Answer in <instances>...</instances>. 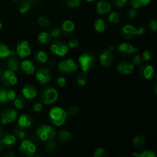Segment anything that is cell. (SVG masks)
I'll list each match as a JSON object with an SVG mask.
<instances>
[{
	"label": "cell",
	"instance_id": "cell-1",
	"mask_svg": "<svg viewBox=\"0 0 157 157\" xmlns=\"http://www.w3.org/2000/svg\"><path fill=\"white\" fill-rule=\"evenodd\" d=\"M97 63L96 57L92 52H83L78 58V64L81 71L87 74L89 71L92 70L95 67Z\"/></svg>",
	"mask_w": 157,
	"mask_h": 157
},
{
	"label": "cell",
	"instance_id": "cell-2",
	"mask_svg": "<svg viewBox=\"0 0 157 157\" xmlns=\"http://www.w3.org/2000/svg\"><path fill=\"white\" fill-rule=\"evenodd\" d=\"M49 118L54 125L61 127L66 122L67 118V111L60 107H54L49 111Z\"/></svg>",
	"mask_w": 157,
	"mask_h": 157
},
{
	"label": "cell",
	"instance_id": "cell-3",
	"mask_svg": "<svg viewBox=\"0 0 157 157\" xmlns=\"http://www.w3.org/2000/svg\"><path fill=\"white\" fill-rule=\"evenodd\" d=\"M36 135L43 142H52L56 137V130L49 125H41L36 130Z\"/></svg>",
	"mask_w": 157,
	"mask_h": 157
},
{
	"label": "cell",
	"instance_id": "cell-4",
	"mask_svg": "<svg viewBox=\"0 0 157 157\" xmlns=\"http://www.w3.org/2000/svg\"><path fill=\"white\" fill-rule=\"evenodd\" d=\"M58 98V92L52 87H44L40 92V99L43 104L51 105L57 101Z\"/></svg>",
	"mask_w": 157,
	"mask_h": 157
},
{
	"label": "cell",
	"instance_id": "cell-5",
	"mask_svg": "<svg viewBox=\"0 0 157 157\" xmlns=\"http://www.w3.org/2000/svg\"><path fill=\"white\" fill-rule=\"evenodd\" d=\"M121 36L127 39H132L137 35H144L146 33V29L144 27H140L136 29L135 26L130 24H125L121 28Z\"/></svg>",
	"mask_w": 157,
	"mask_h": 157
},
{
	"label": "cell",
	"instance_id": "cell-6",
	"mask_svg": "<svg viewBox=\"0 0 157 157\" xmlns=\"http://www.w3.org/2000/svg\"><path fill=\"white\" fill-rule=\"evenodd\" d=\"M51 52L58 57H64L69 51L67 43L61 40H55L51 44Z\"/></svg>",
	"mask_w": 157,
	"mask_h": 157
},
{
	"label": "cell",
	"instance_id": "cell-7",
	"mask_svg": "<svg viewBox=\"0 0 157 157\" xmlns=\"http://www.w3.org/2000/svg\"><path fill=\"white\" fill-rule=\"evenodd\" d=\"M37 150L36 146L29 140H22L19 146V151L24 156L32 157L35 154Z\"/></svg>",
	"mask_w": 157,
	"mask_h": 157
},
{
	"label": "cell",
	"instance_id": "cell-8",
	"mask_svg": "<svg viewBox=\"0 0 157 157\" xmlns=\"http://www.w3.org/2000/svg\"><path fill=\"white\" fill-rule=\"evenodd\" d=\"M18 117V112L12 107H6L0 112V120L3 125L10 124L15 121Z\"/></svg>",
	"mask_w": 157,
	"mask_h": 157
},
{
	"label": "cell",
	"instance_id": "cell-9",
	"mask_svg": "<svg viewBox=\"0 0 157 157\" xmlns=\"http://www.w3.org/2000/svg\"><path fill=\"white\" fill-rule=\"evenodd\" d=\"M78 64L75 63L74 60L64 59L60 61L58 64V68L59 71L63 74H71L78 70Z\"/></svg>",
	"mask_w": 157,
	"mask_h": 157
},
{
	"label": "cell",
	"instance_id": "cell-10",
	"mask_svg": "<svg viewBox=\"0 0 157 157\" xmlns=\"http://www.w3.org/2000/svg\"><path fill=\"white\" fill-rule=\"evenodd\" d=\"M114 50V47L111 46L110 48L107 49L100 55L99 61L101 65L104 67H110L114 61L113 52Z\"/></svg>",
	"mask_w": 157,
	"mask_h": 157
},
{
	"label": "cell",
	"instance_id": "cell-11",
	"mask_svg": "<svg viewBox=\"0 0 157 157\" xmlns=\"http://www.w3.org/2000/svg\"><path fill=\"white\" fill-rule=\"evenodd\" d=\"M35 78L39 84L44 85L47 83L50 82L52 80V72L49 67H41L38 68L35 73Z\"/></svg>",
	"mask_w": 157,
	"mask_h": 157
},
{
	"label": "cell",
	"instance_id": "cell-12",
	"mask_svg": "<svg viewBox=\"0 0 157 157\" xmlns=\"http://www.w3.org/2000/svg\"><path fill=\"white\" fill-rule=\"evenodd\" d=\"M117 51L118 53L124 57H128L133 54L136 53L140 51L139 48L135 47L132 44L127 42H122L119 44L117 48Z\"/></svg>",
	"mask_w": 157,
	"mask_h": 157
},
{
	"label": "cell",
	"instance_id": "cell-13",
	"mask_svg": "<svg viewBox=\"0 0 157 157\" xmlns=\"http://www.w3.org/2000/svg\"><path fill=\"white\" fill-rule=\"evenodd\" d=\"M17 55L21 58H25L32 53V48L27 41H21L16 46Z\"/></svg>",
	"mask_w": 157,
	"mask_h": 157
},
{
	"label": "cell",
	"instance_id": "cell-14",
	"mask_svg": "<svg viewBox=\"0 0 157 157\" xmlns=\"http://www.w3.org/2000/svg\"><path fill=\"white\" fill-rule=\"evenodd\" d=\"M2 81L6 84V86H13L15 85L18 82V78H17L15 73L12 71L9 70L4 71L2 75Z\"/></svg>",
	"mask_w": 157,
	"mask_h": 157
},
{
	"label": "cell",
	"instance_id": "cell-15",
	"mask_svg": "<svg viewBox=\"0 0 157 157\" xmlns=\"http://www.w3.org/2000/svg\"><path fill=\"white\" fill-rule=\"evenodd\" d=\"M155 74V69L150 64H144L140 67L139 75L141 78L144 80H150L153 78Z\"/></svg>",
	"mask_w": 157,
	"mask_h": 157
},
{
	"label": "cell",
	"instance_id": "cell-16",
	"mask_svg": "<svg viewBox=\"0 0 157 157\" xmlns=\"http://www.w3.org/2000/svg\"><path fill=\"white\" fill-rule=\"evenodd\" d=\"M38 6V0H22L18 6V11L21 14H25L32 8Z\"/></svg>",
	"mask_w": 157,
	"mask_h": 157
},
{
	"label": "cell",
	"instance_id": "cell-17",
	"mask_svg": "<svg viewBox=\"0 0 157 157\" xmlns=\"http://www.w3.org/2000/svg\"><path fill=\"white\" fill-rule=\"evenodd\" d=\"M134 64L129 61H121L117 65V70L122 75H130L134 70Z\"/></svg>",
	"mask_w": 157,
	"mask_h": 157
},
{
	"label": "cell",
	"instance_id": "cell-18",
	"mask_svg": "<svg viewBox=\"0 0 157 157\" xmlns=\"http://www.w3.org/2000/svg\"><path fill=\"white\" fill-rule=\"evenodd\" d=\"M21 94H22V96L24 98L32 100L36 98L37 94H38V90L35 86L28 84L21 89Z\"/></svg>",
	"mask_w": 157,
	"mask_h": 157
},
{
	"label": "cell",
	"instance_id": "cell-19",
	"mask_svg": "<svg viewBox=\"0 0 157 157\" xmlns=\"http://www.w3.org/2000/svg\"><path fill=\"white\" fill-rule=\"evenodd\" d=\"M20 68L22 71L23 73L27 75H32L35 71V67L34 65L33 61L28 59H25L21 61V64H20Z\"/></svg>",
	"mask_w": 157,
	"mask_h": 157
},
{
	"label": "cell",
	"instance_id": "cell-20",
	"mask_svg": "<svg viewBox=\"0 0 157 157\" xmlns=\"http://www.w3.org/2000/svg\"><path fill=\"white\" fill-rule=\"evenodd\" d=\"M33 124V118L29 114H22L18 117L17 125L20 128L25 129L30 127Z\"/></svg>",
	"mask_w": 157,
	"mask_h": 157
},
{
	"label": "cell",
	"instance_id": "cell-21",
	"mask_svg": "<svg viewBox=\"0 0 157 157\" xmlns=\"http://www.w3.org/2000/svg\"><path fill=\"white\" fill-rule=\"evenodd\" d=\"M75 23L71 20H65L61 26V32L65 36H70L75 31Z\"/></svg>",
	"mask_w": 157,
	"mask_h": 157
},
{
	"label": "cell",
	"instance_id": "cell-22",
	"mask_svg": "<svg viewBox=\"0 0 157 157\" xmlns=\"http://www.w3.org/2000/svg\"><path fill=\"white\" fill-rule=\"evenodd\" d=\"M111 4L107 1H99L96 5V11L99 15L108 14L111 11Z\"/></svg>",
	"mask_w": 157,
	"mask_h": 157
},
{
	"label": "cell",
	"instance_id": "cell-23",
	"mask_svg": "<svg viewBox=\"0 0 157 157\" xmlns=\"http://www.w3.org/2000/svg\"><path fill=\"white\" fill-rule=\"evenodd\" d=\"M7 67L9 70L12 71L14 72L18 71L20 68V64L18 58H16L15 55L9 57V59L7 61Z\"/></svg>",
	"mask_w": 157,
	"mask_h": 157
},
{
	"label": "cell",
	"instance_id": "cell-24",
	"mask_svg": "<svg viewBox=\"0 0 157 157\" xmlns=\"http://www.w3.org/2000/svg\"><path fill=\"white\" fill-rule=\"evenodd\" d=\"M12 55H15V52L10 50L6 44L0 43V59H5Z\"/></svg>",
	"mask_w": 157,
	"mask_h": 157
},
{
	"label": "cell",
	"instance_id": "cell-25",
	"mask_svg": "<svg viewBox=\"0 0 157 157\" xmlns=\"http://www.w3.org/2000/svg\"><path fill=\"white\" fill-rule=\"evenodd\" d=\"M35 60L38 64H44L48 61V55L44 51L39 50L35 53Z\"/></svg>",
	"mask_w": 157,
	"mask_h": 157
},
{
	"label": "cell",
	"instance_id": "cell-26",
	"mask_svg": "<svg viewBox=\"0 0 157 157\" xmlns=\"http://www.w3.org/2000/svg\"><path fill=\"white\" fill-rule=\"evenodd\" d=\"M52 37L50 33L47 32H41L38 35V40L43 44H48L52 41Z\"/></svg>",
	"mask_w": 157,
	"mask_h": 157
},
{
	"label": "cell",
	"instance_id": "cell-27",
	"mask_svg": "<svg viewBox=\"0 0 157 157\" xmlns=\"http://www.w3.org/2000/svg\"><path fill=\"white\" fill-rule=\"evenodd\" d=\"M2 140L4 146L11 147V146H13L16 143V136L15 135H11L6 133V135H4L2 136Z\"/></svg>",
	"mask_w": 157,
	"mask_h": 157
},
{
	"label": "cell",
	"instance_id": "cell-28",
	"mask_svg": "<svg viewBox=\"0 0 157 157\" xmlns=\"http://www.w3.org/2000/svg\"><path fill=\"white\" fill-rule=\"evenodd\" d=\"M129 2H130L132 7L137 9H141V8L144 7V6L150 4L151 0H129Z\"/></svg>",
	"mask_w": 157,
	"mask_h": 157
},
{
	"label": "cell",
	"instance_id": "cell-29",
	"mask_svg": "<svg viewBox=\"0 0 157 157\" xmlns=\"http://www.w3.org/2000/svg\"><path fill=\"white\" fill-rule=\"evenodd\" d=\"M146 143V138L142 135H137L133 140V144L135 148L141 149L144 147Z\"/></svg>",
	"mask_w": 157,
	"mask_h": 157
},
{
	"label": "cell",
	"instance_id": "cell-30",
	"mask_svg": "<svg viewBox=\"0 0 157 157\" xmlns=\"http://www.w3.org/2000/svg\"><path fill=\"white\" fill-rule=\"evenodd\" d=\"M106 27V22L104 19L102 18H98L94 22V29L96 32L98 33H102L105 31Z\"/></svg>",
	"mask_w": 157,
	"mask_h": 157
},
{
	"label": "cell",
	"instance_id": "cell-31",
	"mask_svg": "<svg viewBox=\"0 0 157 157\" xmlns=\"http://www.w3.org/2000/svg\"><path fill=\"white\" fill-rule=\"evenodd\" d=\"M58 139L61 141V142H68L71 140L72 135L71 133V132H69L68 130H61V131L58 133Z\"/></svg>",
	"mask_w": 157,
	"mask_h": 157
},
{
	"label": "cell",
	"instance_id": "cell-32",
	"mask_svg": "<svg viewBox=\"0 0 157 157\" xmlns=\"http://www.w3.org/2000/svg\"><path fill=\"white\" fill-rule=\"evenodd\" d=\"M108 15V21L109 22L112 23V24H118L121 21V14L117 12H109Z\"/></svg>",
	"mask_w": 157,
	"mask_h": 157
},
{
	"label": "cell",
	"instance_id": "cell-33",
	"mask_svg": "<svg viewBox=\"0 0 157 157\" xmlns=\"http://www.w3.org/2000/svg\"><path fill=\"white\" fill-rule=\"evenodd\" d=\"M25 105V101L23 96H18L14 99V106L17 110H21Z\"/></svg>",
	"mask_w": 157,
	"mask_h": 157
},
{
	"label": "cell",
	"instance_id": "cell-34",
	"mask_svg": "<svg viewBox=\"0 0 157 157\" xmlns=\"http://www.w3.org/2000/svg\"><path fill=\"white\" fill-rule=\"evenodd\" d=\"M14 135H15L18 140H21L25 139L28 136L27 132H26L23 128H20V127L14 129Z\"/></svg>",
	"mask_w": 157,
	"mask_h": 157
},
{
	"label": "cell",
	"instance_id": "cell-35",
	"mask_svg": "<svg viewBox=\"0 0 157 157\" xmlns=\"http://www.w3.org/2000/svg\"><path fill=\"white\" fill-rule=\"evenodd\" d=\"M38 25L40 27L43 28V29H45V28L49 27V25H51V21L47 17L40 16L38 18Z\"/></svg>",
	"mask_w": 157,
	"mask_h": 157
},
{
	"label": "cell",
	"instance_id": "cell-36",
	"mask_svg": "<svg viewBox=\"0 0 157 157\" xmlns=\"http://www.w3.org/2000/svg\"><path fill=\"white\" fill-rule=\"evenodd\" d=\"M133 156L135 157H155L156 153L151 150H144L141 153H133Z\"/></svg>",
	"mask_w": 157,
	"mask_h": 157
},
{
	"label": "cell",
	"instance_id": "cell-37",
	"mask_svg": "<svg viewBox=\"0 0 157 157\" xmlns=\"http://www.w3.org/2000/svg\"><path fill=\"white\" fill-rule=\"evenodd\" d=\"M9 99L7 97V90L4 87H0V103L1 104H7Z\"/></svg>",
	"mask_w": 157,
	"mask_h": 157
},
{
	"label": "cell",
	"instance_id": "cell-38",
	"mask_svg": "<svg viewBox=\"0 0 157 157\" xmlns=\"http://www.w3.org/2000/svg\"><path fill=\"white\" fill-rule=\"evenodd\" d=\"M77 84L79 86H81V87H84V86L86 85L87 84V79H86V73H82L79 74V75L78 76L76 80Z\"/></svg>",
	"mask_w": 157,
	"mask_h": 157
},
{
	"label": "cell",
	"instance_id": "cell-39",
	"mask_svg": "<svg viewBox=\"0 0 157 157\" xmlns=\"http://www.w3.org/2000/svg\"><path fill=\"white\" fill-rule=\"evenodd\" d=\"M80 113V109L79 107L77 106H71L67 109V116H71V117H76L77 115L79 114Z\"/></svg>",
	"mask_w": 157,
	"mask_h": 157
},
{
	"label": "cell",
	"instance_id": "cell-40",
	"mask_svg": "<svg viewBox=\"0 0 157 157\" xmlns=\"http://www.w3.org/2000/svg\"><path fill=\"white\" fill-rule=\"evenodd\" d=\"M107 153L104 148L102 147H98V149H96L94 153V157H105L107 156Z\"/></svg>",
	"mask_w": 157,
	"mask_h": 157
},
{
	"label": "cell",
	"instance_id": "cell-41",
	"mask_svg": "<svg viewBox=\"0 0 157 157\" xmlns=\"http://www.w3.org/2000/svg\"><path fill=\"white\" fill-rule=\"evenodd\" d=\"M80 3H81V0H65V5L71 9L78 7L80 6Z\"/></svg>",
	"mask_w": 157,
	"mask_h": 157
},
{
	"label": "cell",
	"instance_id": "cell-42",
	"mask_svg": "<svg viewBox=\"0 0 157 157\" xmlns=\"http://www.w3.org/2000/svg\"><path fill=\"white\" fill-rule=\"evenodd\" d=\"M127 1L128 0H112V2H113L114 7L117 8V9H121L127 5Z\"/></svg>",
	"mask_w": 157,
	"mask_h": 157
},
{
	"label": "cell",
	"instance_id": "cell-43",
	"mask_svg": "<svg viewBox=\"0 0 157 157\" xmlns=\"http://www.w3.org/2000/svg\"><path fill=\"white\" fill-rule=\"evenodd\" d=\"M57 147H58L57 144H55L53 141H52V142L47 143V144L45 146V150L48 153H53L54 151H55L57 150Z\"/></svg>",
	"mask_w": 157,
	"mask_h": 157
},
{
	"label": "cell",
	"instance_id": "cell-44",
	"mask_svg": "<svg viewBox=\"0 0 157 157\" xmlns=\"http://www.w3.org/2000/svg\"><path fill=\"white\" fill-rule=\"evenodd\" d=\"M142 58L143 60L145 61H151L153 58V53L150 50L145 51V52H144V53H143Z\"/></svg>",
	"mask_w": 157,
	"mask_h": 157
},
{
	"label": "cell",
	"instance_id": "cell-45",
	"mask_svg": "<svg viewBox=\"0 0 157 157\" xmlns=\"http://www.w3.org/2000/svg\"><path fill=\"white\" fill-rule=\"evenodd\" d=\"M67 46H68L69 48L71 49H75L77 48L79 46V41H78V39L75 38H71L70 40L68 41V42L67 43Z\"/></svg>",
	"mask_w": 157,
	"mask_h": 157
},
{
	"label": "cell",
	"instance_id": "cell-46",
	"mask_svg": "<svg viewBox=\"0 0 157 157\" xmlns=\"http://www.w3.org/2000/svg\"><path fill=\"white\" fill-rule=\"evenodd\" d=\"M143 58L142 55H136L133 57V58L132 59V63L134 64V66H139L141 64L143 63Z\"/></svg>",
	"mask_w": 157,
	"mask_h": 157
},
{
	"label": "cell",
	"instance_id": "cell-47",
	"mask_svg": "<svg viewBox=\"0 0 157 157\" xmlns=\"http://www.w3.org/2000/svg\"><path fill=\"white\" fill-rule=\"evenodd\" d=\"M127 16L130 19H133V18H136L137 16V12H136V9L133 8V9H130L127 11Z\"/></svg>",
	"mask_w": 157,
	"mask_h": 157
},
{
	"label": "cell",
	"instance_id": "cell-48",
	"mask_svg": "<svg viewBox=\"0 0 157 157\" xmlns=\"http://www.w3.org/2000/svg\"><path fill=\"white\" fill-rule=\"evenodd\" d=\"M51 35H52V38H58L60 36H61V30H60L58 28H55V29H52L51 31Z\"/></svg>",
	"mask_w": 157,
	"mask_h": 157
},
{
	"label": "cell",
	"instance_id": "cell-49",
	"mask_svg": "<svg viewBox=\"0 0 157 157\" xmlns=\"http://www.w3.org/2000/svg\"><path fill=\"white\" fill-rule=\"evenodd\" d=\"M56 84H58V87H64V86H65V84H66L65 78H63V77H59V78H57Z\"/></svg>",
	"mask_w": 157,
	"mask_h": 157
},
{
	"label": "cell",
	"instance_id": "cell-50",
	"mask_svg": "<svg viewBox=\"0 0 157 157\" xmlns=\"http://www.w3.org/2000/svg\"><path fill=\"white\" fill-rule=\"evenodd\" d=\"M149 28L153 32H156L157 30V21L156 19H153L149 23Z\"/></svg>",
	"mask_w": 157,
	"mask_h": 157
},
{
	"label": "cell",
	"instance_id": "cell-51",
	"mask_svg": "<svg viewBox=\"0 0 157 157\" xmlns=\"http://www.w3.org/2000/svg\"><path fill=\"white\" fill-rule=\"evenodd\" d=\"M7 97L9 101H14V99L16 98V93L15 90H7Z\"/></svg>",
	"mask_w": 157,
	"mask_h": 157
},
{
	"label": "cell",
	"instance_id": "cell-52",
	"mask_svg": "<svg viewBox=\"0 0 157 157\" xmlns=\"http://www.w3.org/2000/svg\"><path fill=\"white\" fill-rule=\"evenodd\" d=\"M33 110L36 113H39L42 110V104L41 103L38 102V103H35V104L33 105Z\"/></svg>",
	"mask_w": 157,
	"mask_h": 157
},
{
	"label": "cell",
	"instance_id": "cell-53",
	"mask_svg": "<svg viewBox=\"0 0 157 157\" xmlns=\"http://www.w3.org/2000/svg\"><path fill=\"white\" fill-rule=\"evenodd\" d=\"M15 156V153H6V154L4 155L5 157H14Z\"/></svg>",
	"mask_w": 157,
	"mask_h": 157
},
{
	"label": "cell",
	"instance_id": "cell-54",
	"mask_svg": "<svg viewBox=\"0 0 157 157\" xmlns=\"http://www.w3.org/2000/svg\"><path fill=\"white\" fill-rule=\"evenodd\" d=\"M6 133H6V132L4 131V130H3V129L0 127V136H2H2H4V135H6Z\"/></svg>",
	"mask_w": 157,
	"mask_h": 157
},
{
	"label": "cell",
	"instance_id": "cell-55",
	"mask_svg": "<svg viewBox=\"0 0 157 157\" xmlns=\"http://www.w3.org/2000/svg\"><path fill=\"white\" fill-rule=\"evenodd\" d=\"M3 147H4V144H3L2 140L0 139V151L3 150Z\"/></svg>",
	"mask_w": 157,
	"mask_h": 157
},
{
	"label": "cell",
	"instance_id": "cell-56",
	"mask_svg": "<svg viewBox=\"0 0 157 157\" xmlns=\"http://www.w3.org/2000/svg\"><path fill=\"white\" fill-rule=\"evenodd\" d=\"M2 70L0 68V81H2Z\"/></svg>",
	"mask_w": 157,
	"mask_h": 157
},
{
	"label": "cell",
	"instance_id": "cell-57",
	"mask_svg": "<svg viewBox=\"0 0 157 157\" xmlns=\"http://www.w3.org/2000/svg\"><path fill=\"white\" fill-rule=\"evenodd\" d=\"M87 2H93L96 1V0H86Z\"/></svg>",
	"mask_w": 157,
	"mask_h": 157
},
{
	"label": "cell",
	"instance_id": "cell-58",
	"mask_svg": "<svg viewBox=\"0 0 157 157\" xmlns=\"http://www.w3.org/2000/svg\"><path fill=\"white\" fill-rule=\"evenodd\" d=\"M2 22L0 21V30L2 29Z\"/></svg>",
	"mask_w": 157,
	"mask_h": 157
},
{
	"label": "cell",
	"instance_id": "cell-59",
	"mask_svg": "<svg viewBox=\"0 0 157 157\" xmlns=\"http://www.w3.org/2000/svg\"><path fill=\"white\" fill-rule=\"evenodd\" d=\"M12 1H19V0H12Z\"/></svg>",
	"mask_w": 157,
	"mask_h": 157
}]
</instances>
